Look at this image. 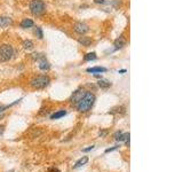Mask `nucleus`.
Returning <instances> with one entry per match:
<instances>
[{
    "label": "nucleus",
    "mask_w": 183,
    "mask_h": 172,
    "mask_svg": "<svg viewBox=\"0 0 183 172\" xmlns=\"http://www.w3.org/2000/svg\"><path fill=\"white\" fill-rule=\"evenodd\" d=\"M35 33V36H37L39 39H42V37H44V35H42V31H41V28H39V27H37Z\"/></svg>",
    "instance_id": "obj_20"
},
{
    "label": "nucleus",
    "mask_w": 183,
    "mask_h": 172,
    "mask_svg": "<svg viewBox=\"0 0 183 172\" xmlns=\"http://www.w3.org/2000/svg\"><path fill=\"white\" fill-rule=\"evenodd\" d=\"M47 172H61V171L56 168H49L48 170H47Z\"/></svg>",
    "instance_id": "obj_21"
},
{
    "label": "nucleus",
    "mask_w": 183,
    "mask_h": 172,
    "mask_svg": "<svg viewBox=\"0 0 183 172\" xmlns=\"http://www.w3.org/2000/svg\"><path fill=\"white\" fill-rule=\"evenodd\" d=\"M23 47H24L25 49L30 51V49H33V47H35V44H33V42H32V40H30V39H26V40H24V42H23Z\"/></svg>",
    "instance_id": "obj_16"
},
{
    "label": "nucleus",
    "mask_w": 183,
    "mask_h": 172,
    "mask_svg": "<svg viewBox=\"0 0 183 172\" xmlns=\"http://www.w3.org/2000/svg\"><path fill=\"white\" fill-rule=\"evenodd\" d=\"M96 53H88V54H86V55L84 56V60L85 61H92V60H96Z\"/></svg>",
    "instance_id": "obj_17"
},
{
    "label": "nucleus",
    "mask_w": 183,
    "mask_h": 172,
    "mask_svg": "<svg viewBox=\"0 0 183 172\" xmlns=\"http://www.w3.org/2000/svg\"><path fill=\"white\" fill-rule=\"evenodd\" d=\"M106 134H108V131H106V130H104V131H101V132H100V137H101V138H103V137H106Z\"/></svg>",
    "instance_id": "obj_24"
},
{
    "label": "nucleus",
    "mask_w": 183,
    "mask_h": 172,
    "mask_svg": "<svg viewBox=\"0 0 183 172\" xmlns=\"http://www.w3.org/2000/svg\"><path fill=\"white\" fill-rule=\"evenodd\" d=\"M88 162V157L87 156H84V157H81L80 160H78L77 162H76V164H74V168H80V166H82V165H85L86 163Z\"/></svg>",
    "instance_id": "obj_14"
},
{
    "label": "nucleus",
    "mask_w": 183,
    "mask_h": 172,
    "mask_svg": "<svg viewBox=\"0 0 183 172\" xmlns=\"http://www.w3.org/2000/svg\"><path fill=\"white\" fill-rule=\"evenodd\" d=\"M128 139H129V133H121L119 135V137L117 138L116 140L117 141H126V140H128Z\"/></svg>",
    "instance_id": "obj_18"
},
{
    "label": "nucleus",
    "mask_w": 183,
    "mask_h": 172,
    "mask_svg": "<svg viewBox=\"0 0 183 172\" xmlns=\"http://www.w3.org/2000/svg\"><path fill=\"white\" fill-rule=\"evenodd\" d=\"M6 108H8V107H5V106H0V112H2Z\"/></svg>",
    "instance_id": "obj_28"
},
{
    "label": "nucleus",
    "mask_w": 183,
    "mask_h": 172,
    "mask_svg": "<svg viewBox=\"0 0 183 172\" xmlns=\"http://www.w3.org/2000/svg\"><path fill=\"white\" fill-rule=\"evenodd\" d=\"M14 55V49L11 45H1L0 46V62H6L11 60Z\"/></svg>",
    "instance_id": "obj_3"
},
{
    "label": "nucleus",
    "mask_w": 183,
    "mask_h": 172,
    "mask_svg": "<svg viewBox=\"0 0 183 172\" xmlns=\"http://www.w3.org/2000/svg\"><path fill=\"white\" fill-rule=\"evenodd\" d=\"M125 44H126V40H125L124 37L121 36V37H119V38H117L116 40H115L113 46H115V48L116 49H119V48H123L124 46H125Z\"/></svg>",
    "instance_id": "obj_8"
},
{
    "label": "nucleus",
    "mask_w": 183,
    "mask_h": 172,
    "mask_svg": "<svg viewBox=\"0 0 183 172\" xmlns=\"http://www.w3.org/2000/svg\"><path fill=\"white\" fill-rule=\"evenodd\" d=\"M73 30H74V32H77V33H79V35H85V33L89 30V28H88L87 24H85V23H82V22H78V23L74 24Z\"/></svg>",
    "instance_id": "obj_5"
},
{
    "label": "nucleus",
    "mask_w": 183,
    "mask_h": 172,
    "mask_svg": "<svg viewBox=\"0 0 183 172\" xmlns=\"http://www.w3.org/2000/svg\"><path fill=\"white\" fill-rule=\"evenodd\" d=\"M33 24H35V23H33L32 20H30V18H24V20L21 22V28H23V29L32 28Z\"/></svg>",
    "instance_id": "obj_9"
},
{
    "label": "nucleus",
    "mask_w": 183,
    "mask_h": 172,
    "mask_svg": "<svg viewBox=\"0 0 183 172\" xmlns=\"http://www.w3.org/2000/svg\"><path fill=\"white\" fill-rule=\"evenodd\" d=\"M94 102H95V95L91 93V92H86L85 95L82 96V99L76 105V107H77L78 111L86 112L93 107Z\"/></svg>",
    "instance_id": "obj_1"
},
{
    "label": "nucleus",
    "mask_w": 183,
    "mask_h": 172,
    "mask_svg": "<svg viewBox=\"0 0 183 172\" xmlns=\"http://www.w3.org/2000/svg\"><path fill=\"white\" fill-rule=\"evenodd\" d=\"M32 59H35V60H42V59H46V57L44 54H37V53H35V54H32Z\"/></svg>",
    "instance_id": "obj_19"
},
{
    "label": "nucleus",
    "mask_w": 183,
    "mask_h": 172,
    "mask_svg": "<svg viewBox=\"0 0 183 172\" xmlns=\"http://www.w3.org/2000/svg\"><path fill=\"white\" fill-rule=\"evenodd\" d=\"M121 133H123L121 131H118V132H116V133H115V135H113V137H115V139H117V138L119 137V135H120Z\"/></svg>",
    "instance_id": "obj_27"
},
{
    "label": "nucleus",
    "mask_w": 183,
    "mask_h": 172,
    "mask_svg": "<svg viewBox=\"0 0 183 172\" xmlns=\"http://www.w3.org/2000/svg\"><path fill=\"white\" fill-rule=\"evenodd\" d=\"M4 132H5V126L4 125H0V137L4 134Z\"/></svg>",
    "instance_id": "obj_25"
},
{
    "label": "nucleus",
    "mask_w": 183,
    "mask_h": 172,
    "mask_svg": "<svg viewBox=\"0 0 183 172\" xmlns=\"http://www.w3.org/2000/svg\"><path fill=\"white\" fill-rule=\"evenodd\" d=\"M9 172H14V171H9Z\"/></svg>",
    "instance_id": "obj_30"
},
{
    "label": "nucleus",
    "mask_w": 183,
    "mask_h": 172,
    "mask_svg": "<svg viewBox=\"0 0 183 172\" xmlns=\"http://www.w3.org/2000/svg\"><path fill=\"white\" fill-rule=\"evenodd\" d=\"M45 9H46V6H45V2L42 0H32L31 2H30V11L35 16L42 15Z\"/></svg>",
    "instance_id": "obj_2"
},
{
    "label": "nucleus",
    "mask_w": 183,
    "mask_h": 172,
    "mask_svg": "<svg viewBox=\"0 0 183 172\" xmlns=\"http://www.w3.org/2000/svg\"><path fill=\"white\" fill-rule=\"evenodd\" d=\"M49 81V77H47V76H38V77L33 78L31 81V86L33 88H37V90H41V88H45L46 86H48Z\"/></svg>",
    "instance_id": "obj_4"
},
{
    "label": "nucleus",
    "mask_w": 183,
    "mask_h": 172,
    "mask_svg": "<svg viewBox=\"0 0 183 172\" xmlns=\"http://www.w3.org/2000/svg\"><path fill=\"white\" fill-rule=\"evenodd\" d=\"M65 115H67V111H65V110H60V111L53 114V115L50 116V120H59V118L65 116Z\"/></svg>",
    "instance_id": "obj_13"
},
{
    "label": "nucleus",
    "mask_w": 183,
    "mask_h": 172,
    "mask_svg": "<svg viewBox=\"0 0 183 172\" xmlns=\"http://www.w3.org/2000/svg\"><path fill=\"white\" fill-rule=\"evenodd\" d=\"M49 68H50V64L47 62L46 59L40 60V63H39V69H40V70H48Z\"/></svg>",
    "instance_id": "obj_12"
},
{
    "label": "nucleus",
    "mask_w": 183,
    "mask_h": 172,
    "mask_svg": "<svg viewBox=\"0 0 183 172\" xmlns=\"http://www.w3.org/2000/svg\"><path fill=\"white\" fill-rule=\"evenodd\" d=\"M95 77L96 78H102V76H101V75H95Z\"/></svg>",
    "instance_id": "obj_29"
},
{
    "label": "nucleus",
    "mask_w": 183,
    "mask_h": 172,
    "mask_svg": "<svg viewBox=\"0 0 183 172\" xmlns=\"http://www.w3.org/2000/svg\"><path fill=\"white\" fill-rule=\"evenodd\" d=\"M92 38H89V37H86V36H84V37H80V38L78 39V42L80 44V45L85 46V47H88V46L92 45Z\"/></svg>",
    "instance_id": "obj_7"
},
{
    "label": "nucleus",
    "mask_w": 183,
    "mask_h": 172,
    "mask_svg": "<svg viewBox=\"0 0 183 172\" xmlns=\"http://www.w3.org/2000/svg\"><path fill=\"white\" fill-rule=\"evenodd\" d=\"M106 68L103 67H94V68H88L87 72H92V74H96V72H106Z\"/></svg>",
    "instance_id": "obj_11"
},
{
    "label": "nucleus",
    "mask_w": 183,
    "mask_h": 172,
    "mask_svg": "<svg viewBox=\"0 0 183 172\" xmlns=\"http://www.w3.org/2000/svg\"><path fill=\"white\" fill-rule=\"evenodd\" d=\"M118 146H116V147H112V148H109V149H106V154H108V153H110V151H113V150H116V149H118Z\"/></svg>",
    "instance_id": "obj_23"
},
{
    "label": "nucleus",
    "mask_w": 183,
    "mask_h": 172,
    "mask_svg": "<svg viewBox=\"0 0 183 172\" xmlns=\"http://www.w3.org/2000/svg\"><path fill=\"white\" fill-rule=\"evenodd\" d=\"M94 2H95V4L103 5V4H106V0H94Z\"/></svg>",
    "instance_id": "obj_26"
},
{
    "label": "nucleus",
    "mask_w": 183,
    "mask_h": 172,
    "mask_svg": "<svg viewBox=\"0 0 183 172\" xmlns=\"http://www.w3.org/2000/svg\"><path fill=\"white\" fill-rule=\"evenodd\" d=\"M85 93H86V92H85L84 90H78V91L73 92V94H72V96H71V102L74 103V105H77L78 102L82 99V96L85 95Z\"/></svg>",
    "instance_id": "obj_6"
},
{
    "label": "nucleus",
    "mask_w": 183,
    "mask_h": 172,
    "mask_svg": "<svg viewBox=\"0 0 183 172\" xmlns=\"http://www.w3.org/2000/svg\"><path fill=\"white\" fill-rule=\"evenodd\" d=\"M97 84H99L100 87L103 88V90H106V88H109L110 86H111V83H109V81H106V79H100Z\"/></svg>",
    "instance_id": "obj_15"
},
{
    "label": "nucleus",
    "mask_w": 183,
    "mask_h": 172,
    "mask_svg": "<svg viewBox=\"0 0 183 172\" xmlns=\"http://www.w3.org/2000/svg\"><path fill=\"white\" fill-rule=\"evenodd\" d=\"M93 149H94V146H89L88 148L82 149V151H84V153H87V151H91V150H93Z\"/></svg>",
    "instance_id": "obj_22"
},
{
    "label": "nucleus",
    "mask_w": 183,
    "mask_h": 172,
    "mask_svg": "<svg viewBox=\"0 0 183 172\" xmlns=\"http://www.w3.org/2000/svg\"><path fill=\"white\" fill-rule=\"evenodd\" d=\"M12 23H13L12 18H9V17H0V28L8 27V25L12 24Z\"/></svg>",
    "instance_id": "obj_10"
}]
</instances>
